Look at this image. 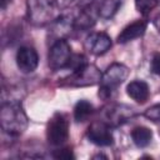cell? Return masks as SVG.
<instances>
[{"label": "cell", "instance_id": "25", "mask_svg": "<svg viewBox=\"0 0 160 160\" xmlns=\"http://www.w3.org/2000/svg\"><path fill=\"white\" fill-rule=\"evenodd\" d=\"M155 25H156V28H158L159 31H160V14H159V16L155 19Z\"/></svg>", "mask_w": 160, "mask_h": 160}, {"label": "cell", "instance_id": "23", "mask_svg": "<svg viewBox=\"0 0 160 160\" xmlns=\"http://www.w3.org/2000/svg\"><path fill=\"white\" fill-rule=\"evenodd\" d=\"M70 4H76L80 8H86V6H91L95 1L98 0H68Z\"/></svg>", "mask_w": 160, "mask_h": 160}, {"label": "cell", "instance_id": "2", "mask_svg": "<svg viewBox=\"0 0 160 160\" xmlns=\"http://www.w3.org/2000/svg\"><path fill=\"white\" fill-rule=\"evenodd\" d=\"M29 21L35 26L50 25L59 15L58 0H26Z\"/></svg>", "mask_w": 160, "mask_h": 160}, {"label": "cell", "instance_id": "13", "mask_svg": "<svg viewBox=\"0 0 160 160\" xmlns=\"http://www.w3.org/2000/svg\"><path fill=\"white\" fill-rule=\"evenodd\" d=\"M126 94L134 101L144 104L150 96V89L144 80H132L126 85Z\"/></svg>", "mask_w": 160, "mask_h": 160}, {"label": "cell", "instance_id": "15", "mask_svg": "<svg viewBox=\"0 0 160 160\" xmlns=\"http://www.w3.org/2000/svg\"><path fill=\"white\" fill-rule=\"evenodd\" d=\"M121 2L122 0H100L98 6V15L104 20L114 18L121 6Z\"/></svg>", "mask_w": 160, "mask_h": 160}, {"label": "cell", "instance_id": "11", "mask_svg": "<svg viewBox=\"0 0 160 160\" xmlns=\"http://www.w3.org/2000/svg\"><path fill=\"white\" fill-rule=\"evenodd\" d=\"M72 29H74V18L69 15H59L50 24L49 35L54 42L59 39H65V36H68Z\"/></svg>", "mask_w": 160, "mask_h": 160}, {"label": "cell", "instance_id": "6", "mask_svg": "<svg viewBox=\"0 0 160 160\" xmlns=\"http://www.w3.org/2000/svg\"><path fill=\"white\" fill-rule=\"evenodd\" d=\"M64 80H65L64 85L71 86V88L90 86V85H95V84L100 82L101 72L95 65L88 64L82 69H80V70H78L75 72H71L70 76H68Z\"/></svg>", "mask_w": 160, "mask_h": 160}, {"label": "cell", "instance_id": "20", "mask_svg": "<svg viewBox=\"0 0 160 160\" xmlns=\"http://www.w3.org/2000/svg\"><path fill=\"white\" fill-rule=\"evenodd\" d=\"M52 158H55V159L70 160V159H74L75 155L72 154V150H71L70 148H62V146H60L59 149H56V150L52 151Z\"/></svg>", "mask_w": 160, "mask_h": 160}, {"label": "cell", "instance_id": "5", "mask_svg": "<svg viewBox=\"0 0 160 160\" xmlns=\"http://www.w3.org/2000/svg\"><path fill=\"white\" fill-rule=\"evenodd\" d=\"M72 56L71 46L66 39H59L54 41L49 49L48 64L52 70H60L68 68L70 59Z\"/></svg>", "mask_w": 160, "mask_h": 160}, {"label": "cell", "instance_id": "26", "mask_svg": "<svg viewBox=\"0 0 160 160\" xmlns=\"http://www.w3.org/2000/svg\"><path fill=\"white\" fill-rule=\"evenodd\" d=\"M98 158H104V159H106L108 156H105V155H102V154H98V155L94 156V159H98Z\"/></svg>", "mask_w": 160, "mask_h": 160}, {"label": "cell", "instance_id": "3", "mask_svg": "<svg viewBox=\"0 0 160 160\" xmlns=\"http://www.w3.org/2000/svg\"><path fill=\"white\" fill-rule=\"evenodd\" d=\"M129 68L121 62H112L108 66L105 72L101 75L99 96L102 99H108L111 94L128 79Z\"/></svg>", "mask_w": 160, "mask_h": 160}, {"label": "cell", "instance_id": "9", "mask_svg": "<svg viewBox=\"0 0 160 160\" xmlns=\"http://www.w3.org/2000/svg\"><path fill=\"white\" fill-rule=\"evenodd\" d=\"M112 45L111 38L106 34V32H91L90 35H88L86 40H85V48L86 50L96 56L104 55L105 52H108L110 50Z\"/></svg>", "mask_w": 160, "mask_h": 160}, {"label": "cell", "instance_id": "4", "mask_svg": "<svg viewBox=\"0 0 160 160\" xmlns=\"http://www.w3.org/2000/svg\"><path fill=\"white\" fill-rule=\"evenodd\" d=\"M46 139L52 146H61L69 139V121L64 114L56 112L46 126Z\"/></svg>", "mask_w": 160, "mask_h": 160}, {"label": "cell", "instance_id": "24", "mask_svg": "<svg viewBox=\"0 0 160 160\" xmlns=\"http://www.w3.org/2000/svg\"><path fill=\"white\" fill-rule=\"evenodd\" d=\"M1 1V10H5L8 8V5L12 1V0H0Z\"/></svg>", "mask_w": 160, "mask_h": 160}, {"label": "cell", "instance_id": "10", "mask_svg": "<svg viewBox=\"0 0 160 160\" xmlns=\"http://www.w3.org/2000/svg\"><path fill=\"white\" fill-rule=\"evenodd\" d=\"M16 65L21 72H32L39 65V55L31 46H20L16 51Z\"/></svg>", "mask_w": 160, "mask_h": 160}, {"label": "cell", "instance_id": "16", "mask_svg": "<svg viewBox=\"0 0 160 160\" xmlns=\"http://www.w3.org/2000/svg\"><path fill=\"white\" fill-rule=\"evenodd\" d=\"M131 139L138 148H146L152 140V131L146 126H136L131 130Z\"/></svg>", "mask_w": 160, "mask_h": 160}, {"label": "cell", "instance_id": "1", "mask_svg": "<svg viewBox=\"0 0 160 160\" xmlns=\"http://www.w3.org/2000/svg\"><path fill=\"white\" fill-rule=\"evenodd\" d=\"M28 124L29 120L20 101L11 100L1 104L0 125L5 134L11 138H18L26 130Z\"/></svg>", "mask_w": 160, "mask_h": 160}, {"label": "cell", "instance_id": "19", "mask_svg": "<svg viewBox=\"0 0 160 160\" xmlns=\"http://www.w3.org/2000/svg\"><path fill=\"white\" fill-rule=\"evenodd\" d=\"M89 62L86 61V58L84 56V55H81V54H72V56H71V59H70V62H69V65H68V68L66 69H70L71 70V72H75V71H78V70H80V69H82L85 65H88Z\"/></svg>", "mask_w": 160, "mask_h": 160}, {"label": "cell", "instance_id": "18", "mask_svg": "<svg viewBox=\"0 0 160 160\" xmlns=\"http://www.w3.org/2000/svg\"><path fill=\"white\" fill-rule=\"evenodd\" d=\"M159 4V0H135V8L141 15L150 14Z\"/></svg>", "mask_w": 160, "mask_h": 160}, {"label": "cell", "instance_id": "22", "mask_svg": "<svg viewBox=\"0 0 160 160\" xmlns=\"http://www.w3.org/2000/svg\"><path fill=\"white\" fill-rule=\"evenodd\" d=\"M150 69L154 74L160 75V52L154 54V56L151 59V62H150Z\"/></svg>", "mask_w": 160, "mask_h": 160}, {"label": "cell", "instance_id": "8", "mask_svg": "<svg viewBox=\"0 0 160 160\" xmlns=\"http://www.w3.org/2000/svg\"><path fill=\"white\" fill-rule=\"evenodd\" d=\"M135 115L136 112L132 108L124 104H115L106 109L105 122H108L110 126H119L134 119Z\"/></svg>", "mask_w": 160, "mask_h": 160}, {"label": "cell", "instance_id": "17", "mask_svg": "<svg viewBox=\"0 0 160 160\" xmlns=\"http://www.w3.org/2000/svg\"><path fill=\"white\" fill-rule=\"evenodd\" d=\"M94 112V106L88 100H79L74 106V120L76 122L86 121Z\"/></svg>", "mask_w": 160, "mask_h": 160}, {"label": "cell", "instance_id": "7", "mask_svg": "<svg viewBox=\"0 0 160 160\" xmlns=\"http://www.w3.org/2000/svg\"><path fill=\"white\" fill-rule=\"evenodd\" d=\"M89 141L98 146H110L114 142L111 126L105 121H94L86 131Z\"/></svg>", "mask_w": 160, "mask_h": 160}, {"label": "cell", "instance_id": "12", "mask_svg": "<svg viewBox=\"0 0 160 160\" xmlns=\"http://www.w3.org/2000/svg\"><path fill=\"white\" fill-rule=\"evenodd\" d=\"M148 28V21L146 20H136L129 25H126L120 34L118 35V42L119 44H126L129 41H132L138 38H141Z\"/></svg>", "mask_w": 160, "mask_h": 160}, {"label": "cell", "instance_id": "14", "mask_svg": "<svg viewBox=\"0 0 160 160\" xmlns=\"http://www.w3.org/2000/svg\"><path fill=\"white\" fill-rule=\"evenodd\" d=\"M95 15L91 10V6L81 8L79 15L74 18V29L78 31H86L91 29L95 24Z\"/></svg>", "mask_w": 160, "mask_h": 160}, {"label": "cell", "instance_id": "21", "mask_svg": "<svg viewBox=\"0 0 160 160\" xmlns=\"http://www.w3.org/2000/svg\"><path fill=\"white\" fill-rule=\"evenodd\" d=\"M144 115L146 119H149L151 121H160V104L152 105L149 109H146Z\"/></svg>", "mask_w": 160, "mask_h": 160}]
</instances>
